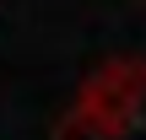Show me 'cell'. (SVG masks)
<instances>
[{"mask_svg":"<svg viewBox=\"0 0 146 140\" xmlns=\"http://www.w3.org/2000/svg\"><path fill=\"white\" fill-rule=\"evenodd\" d=\"M141 129H146V59L119 54L81 81L76 108L54 124V140H135Z\"/></svg>","mask_w":146,"mask_h":140,"instance_id":"6da1fadb","label":"cell"}]
</instances>
